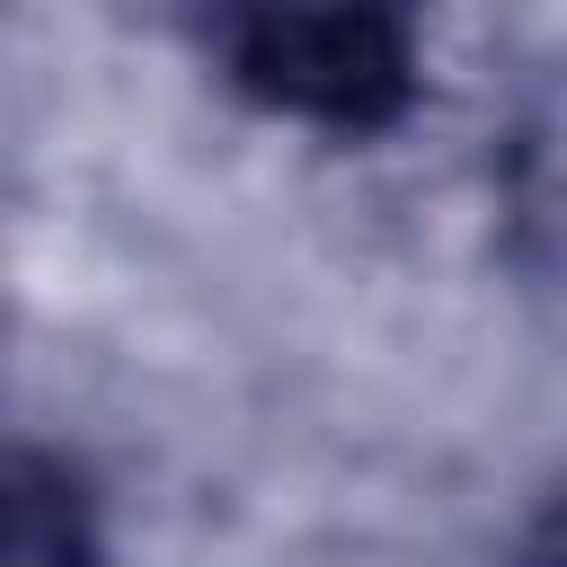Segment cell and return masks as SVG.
<instances>
[{
	"label": "cell",
	"instance_id": "obj_1",
	"mask_svg": "<svg viewBox=\"0 0 567 567\" xmlns=\"http://www.w3.org/2000/svg\"><path fill=\"white\" fill-rule=\"evenodd\" d=\"M434 0H186L204 71L319 142H381L425 106Z\"/></svg>",
	"mask_w": 567,
	"mask_h": 567
},
{
	"label": "cell",
	"instance_id": "obj_2",
	"mask_svg": "<svg viewBox=\"0 0 567 567\" xmlns=\"http://www.w3.org/2000/svg\"><path fill=\"white\" fill-rule=\"evenodd\" d=\"M496 230L532 284H567V62L532 89L496 151Z\"/></svg>",
	"mask_w": 567,
	"mask_h": 567
},
{
	"label": "cell",
	"instance_id": "obj_3",
	"mask_svg": "<svg viewBox=\"0 0 567 567\" xmlns=\"http://www.w3.org/2000/svg\"><path fill=\"white\" fill-rule=\"evenodd\" d=\"M0 567H106V523L80 478V461L18 443L9 496H0Z\"/></svg>",
	"mask_w": 567,
	"mask_h": 567
},
{
	"label": "cell",
	"instance_id": "obj_4",
	"mask_svg": "<svg viewBox=\"0 0 567 567\" xmlns=\"http://www.w3.org/2000/svg\"><path fill=\"white\" fill-rule=\"evenodd\" d=\"M496 567H567V487H558V496L514 532V549H505Z\"/></svg>",
	"mask_w": 567,
	"mask_h": 567
}]
</instances>
